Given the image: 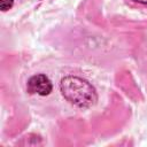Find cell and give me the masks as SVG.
Masks as SVG:
<instances>
[{
  "mask_svg": "<svg viewBox=\"0 0 147 147\" xmlns=\"http://www.w3.org/2000/svg\"><path fill=\"white\" fill-rule=\"evenodd\" d=\"M60 91L70 103L79 108H90L98 100L95 88L87 80L77 76H65L62 78Z\"/></svg>",
  "mask_w": 147,
  "mask_h": 147,
  "instance_id": "1",
  "label": "cell"
},
{
  "mask_svg": "<svg viewBox=\"0 0 147 147\" xmlns=\"http://www.w3.org/2000/svg\"><path fill=\"white\" fill-rule=\"evenodd\" d=\"M53 85L49 78L46 75L39 74L32 76L26 84V90L30 94H38V95H48L52 92Z\"/></svg>",
  "mask_w": 147,
  "mask_h": 147,
  "instance_id": "2",
  "label": "cell"
},
{
  "mask_svg": "<svg viewBox=\"0 0 147 147\" xmlns=\"http://www.w3.org/2000/svg\"><path fill=\"white\" fill-rule=\"evenodd\" d=\"M14 0H0V7L2 11H6L13 7Z\"/></svg>",
  "mask_w": 147,
  "mask_h": 147,
  "instance_id": "3",
  "label": "cell"
},
{
  "mask_svg": "<svg viewBox=\"0 0 147 147\" xmlns=\"http://www.w3.org/2000/svg\"><path fill=\"white\" fill-rule=\"evenodd\" d=\"M133 1H136L138 3H142V5H146L147 3V0H133Z\"/></svg>",
  "mask_w": 147,
  "mask_h": 147,
  "instance_id": "4",
  "label": "cell"
}]
</instances>
